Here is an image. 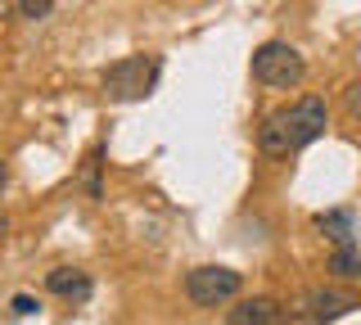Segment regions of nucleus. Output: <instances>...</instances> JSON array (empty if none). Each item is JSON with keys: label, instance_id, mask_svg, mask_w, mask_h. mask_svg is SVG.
Returning a JSON list of instances; mask_svg holds the SVG:
<instances>
[{"label": "nucleus", "instance_id": "0eeeda50", "mask_svg": "<svg viewBox=\"0 0 361 325\" xmlns=\"http://www.w3.org/2000/svg\"><path fill=\"white\" fill-rule=\"evenodd\" d=\"M226 321L231 325H276V321H285V312H280L276 298H244L240 307L226 312Z\"/></svg>", "mask_w": 361, "mask_h": 325}, {"label": "nucleus", "instance_id": "9b49d317", "mask_svg": "<svg viewBox=\"0 0 361 325\" xmlns=\"http://www.w3.org/2000/svg\"><path fill=\"white\" fill-rule=\"evenodd\" d=\"M99 154H104V149H95V154L86 159V195H90V199L104 195V190H99Z\"/></svg>", "mask_w": 361, "mask_h": 325}, {"label": "nucleus", "instance_id": "2eb2a0df", "mask_svg": "<svg viewBox=\"0 0 361 325\" xmlns=\"http://www.w3.org/2000/svg\"><path fill=\"white\" fill-rule=\"evenodd\" d=\"M5 235H9V217H5V212H0V240H5Z\"/></svg>", "mask_w": 361, "mask_h": 325}, {"label": "nucleus", "instance_id": "f8f14e48", "mask_svg": "<svg viewBox=\"0 0 361 325\" xmlns=\"http://www.w3.org/2000/svg\"><path fill=\"white\" fill-rule=\"evenodd\" d=\"M343 109H348V118L361 122V77L357 82H348V91H343Z\"/></svg>", "mask_w": 361, "mask_h": 325}, {"label": "nucleus", "instance_id": "f03ea898", "mask_svg": "<svg viewBox=\"0 0 361 325\" xmlns=\"http://www.w3.org/2000/svg\"><path fill=\"white\" fill-rule=\"evenodd\" d=\"M158 77H163V59L158 54H127L113 68H104V95L113 104H135V99H149Z\"/></svg>", "mask_w": 361, "mask_h": 325}, {"label": "nucleus", "instance_id": "6e6552de", "mask_svg": "<svg viewBox=\"0 0 361 325\" xmlns=\"http://www.w3.org/2000/svg\"><path fill=\"white\" fill-rule=\"evenodd\" d=\"M316 231H321L325 240H334V244H353L357 217H353L348 208H338V212H316Z\"/></svg>", "mask_w": 361, "mask_h": 325}, {"label": "nucleus", "instance_id": "20e7f679", "mask_svg": "<svg viewBox=\"0 0 361 325\" xmlns=\"http://www.w3.org/2000/svg\"><path fill=\"white\" fill-rule=\"evenodd\" d=\"M240 289H244V280H240V271H231V266H195V271L185 276V298L195 302V307H221V302H231Z\"/></svg>", "mask_w": 361, "mask_h": 325}, {"label": "nucleus", "instance_id": "423d86ee", "mask_svg": "<svg viewBox=\"0 0 361 325\" xmlns=\"http://www.w3.org/2000/svg\"><path fill=\"white\" fill-rule=\"evenodd\" d=\"M45 289H50L54 298H63V302H90V294H95L90 276L77 271V266H54V271L45 276Z\"/></svg>", "mask_w": 361, "mask_h": 325}, {"label": "nucleus", "instance_id": "4468645a", "mask_svg": "<svg viewBox=\"0 0 361 325\" xmlns=\"http://www.w3.org/2000/svg\"><path fill=\"white\" fill-rule=\"evenodd\" d=\"M5 185H9V167L0 163V195H5Z\"/></svg>", "mask_w": 361, "mask_h": 325}, {"label": "nucleus", "instance_id": "ddd939ff", "mask_svg": "<svg viewBox=\"0 0 361 325\" xmlns=\"http://www.w3.org/2000/svg\"><path fill=\"white\" fill-rule=\"evenodd\" d=\"M54 0H18V14L23 18H50Z\"/></svg>", "mask_w": 361, "mask_h": 325}, {"label": "nucleus", "instance_id": "7ed1b4c3", "mask_svg": "<svg viewBox=\"0 0 361 325\" xmlns=\"http://www.w3.org/2000/svg\"><path fill=\"white\" fill-rule=\"evenodd\" d=\"M307 77V59L289 46V41H262L253 50V82L267 91H293Z\"/></svg>", "mask_w": 361, "mask_h": 325}, {"label": "nucleus", "instance_id": "39448f33", "mask_svg": "<svg viewBox=\"0 0 361 325\" xmlns=\"http://www.w3.org/2000/svg\"><path fill=\"white\" fill-rule=\"evenodd\" d=\"M357 307H361V298L348 294V289H307L293 321H338V317H348V312H357Z\"/></svg>", "mask_w": 361, "mask_h": 325}, {"label": "nucleus", "instance_id": "1a4fd4ad", "mask_svg": "<svg viewBox=\"0 0 361 325\" xmlns=\"http://www.w3.org/2000/svg\"><path fill=\"white\" fill-rule=\"evenodd\" d=\"M330 271L338 280H361V249L357 244H338V249L330 253Z\"/></svg>", "mask_w": 361, "mask_h": 325}, {"label": "nucleus", "instance_id": "f257e3e1", "mask_svg": "<svg viewBox=\"0 0 361 325\" xmlns=\"http://www.w3.org/2000/svg\"><path fill=\"white\" fill-rule=\"evenodd\" d=\"M325 127H330L325 99L302 95V99H293V104L262 118V127H257V149H262L267 159H289V154H298V149H307V145L321 140Z\"/></svg>", "mask_w": 361, "mask_h": 325}, {"label": "nucleus", "instance_id": "9d476101", "mask_svg": "<svg viewBox=\"0 0 361 325\" xmlns=\"http://www.w3.org/2000/svg\"><path fill=\"white\" fill-rule=\"evenodd\" d=\"M37 312H41V302L32 298V294H14V302H9V317H18V321L37 317Z\"/></svg>", "mask_w": 361, "mask_h": 325}]
</instances>
